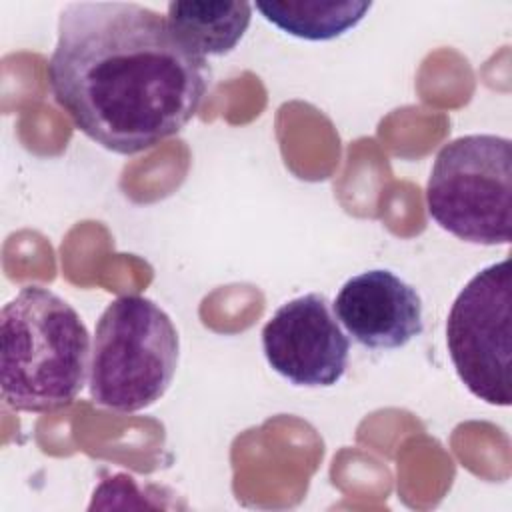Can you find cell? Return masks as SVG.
Listing matches in <instances>:
<instances>
[{
	"mask_svg": "<svg viewBox=\"0 0 512 512\" xmlns=\"http://www.w3.org/2000/svg\"><path fill=\"white\" fill-rule=\"evenodd\" d=\"M48 78L80 132L110 152L136 154L194 118L208 88V66L152 8L68 2Z\"/></svg>",
	"mask_w": 512,
	"mask_h": 512,
	"instance_id": "obj_1",
	"label": "cell"
},
{
	"mask_svg": "<svg viewBox=\"0 0 512 512\" xmlns=\"http://www.w3.org/2000/svg\"><path fill=\"white\" fill-rule=\"evenodd\" d=\"M90 336L80 314L50 288L28 284L0 314V390L20 412L62 408L82 392Z\"/></svg>",
	"mask_w": 512,
	"mask_h": 512,
	"instance_id": "obj_2",
	"label": "cell"
},
{
	"mask_svg": "<svg viewBox=\"0 0 512 512\" xmlns=\"http://www.w3.org/2000/svg\"><path fill=\"white\" fill-rule=\"evenodd\" d=\"M178 354V330L156 302L134 294L112 300L94 332L92 402L116 412L156 404L172 384Z\"/></svg>",
	"mask_w": 512,
	"mask_h": 512,
	"instance_id": "obj_3",
	"label": "cell"
},
{
	"mask_svg": "<svg viewBox=\"0 0 512 512\" xmlns=\"http://www.w3.org/2000/svg\"><path fill=\"white\" fill-rule=\"evenodd\" d=\"M430 218L452 236L482 244L512 240V142L466 134L438 152L428 184Z\"/></svg>",
	"mask_w": 512,
	"mask_h": 512,
	"instance_id": "obj_4",
	"label": "cell"
},
{
	"mask_svg": "<svg viewBox=\"0 0 512 512\" xmlns=\"http://www.w3.org/2000/svg\"><path fill=\"white\" fill-rule=\"evenodd\" d=\"M510 260L476 272L446 320L450 360L462 384L492 406H510Z\"/></svg>",
	"mask_w": 512,
	"mask_h": 512,
	"instance_id": "obj_5",
	"label": "cell"
},
{
	"mask_svg": "<svg viewBox=\"0 0 512 512\" xmlns=\"http://www.w3.org/2000/svg\"><path fill=\"white\" fill-rule=\"evenodd\" d=\"M270 368L294 386L328 388L348 368L350 340L324 294L310 292L284 302L262 328Z\"/></svg>",
	"mask_w": 512,
	"mask_h": 512,
	"instance_id": "obj_6",
	"label": "cell"
},
{
	"mask_svg": "<svg viewBox=\"0 0 512 512\" xmlns=\"http://www.w3.org/2000/svg\"><path fill=\"white\" fill-rule=\"evenodd\" d=\"M332 306L348 336L370 350L402 348L424 330L420 294L390 270L348 278Z\"/></svg>",
	"mask_w": 512,
	"mask_h": 512,
	"instance_id": "obj_7",
	"label": "cell"
},
{
	"mask_svg": "<svg viewBox=\"0 0 512 512\" xmlns=\"http://www.w3.org/2000/svg\"><path fill=\"white\" fill-rule=\"evenodd\" d=\"M172 32L198 56H224L244 38L250 20V2L174 0L166 6Z\"/></svg>",
	"mask_w": 512,
	"mask_h": 512,
	"instance_id": "obj_8",
	"label": "cell"
},
{
	"mask_svg": "<svg viewBox=\"0 0 512 512\" xmlns=\"http://www.w3.org/2000/svg\"><path fill=\"white\" fill-rule=\"evenodd\" d=\"M372 2H256V10L282 32L302 40H332L356 24Z\"/></svg>",
	"mask_w": 512,
	"mask_h": 512,
	"instance_id": "obj_9",
	"label": "cell"
}]
</instances>
